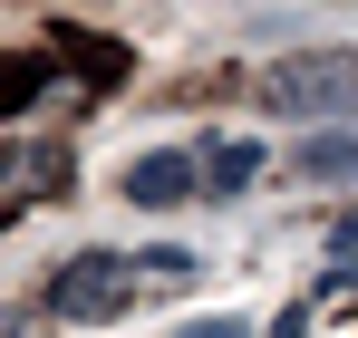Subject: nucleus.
Listing matches in <instances>:
<instances>
[{
  "mask_svg": "<svg viewBox=\"0 0 358 338\" xmlns=\"http://www.w3.org/2000/svg\"><path fill=\"white\" fill-rule=\"evenodd\" d=\"M262 97L281 116H358V49H300L262 68Z\"/></svg>",
  "mask_w": 358,
  "mask_h": 338,
  "instance_id": "obj_1",
  "label": "nucleus"
},
{
  "mask_svg": "<svg viewBox=\"0 0 358 338\" xmlns=\"http://www.w3.org/2000/svg\"><path fill=\"white\" fill-rule=\"evenodd\" d=\"M136 281H145V271H136L126 251H78L68 271H49V309L78 319V329H97V319H117L126 300H136Z\"/></svg>",
  "mask_w": 358,
  "mask_h": 338,
  "instance_id": "obj_2",
  "label": "nucleus"
},
{
  "mask_svg": "<svg viewBox=\"0 0 358 338\" xmlns=\"http://www.w3.org/2000/svg\"><path fill=\"white\" fill-rule=\"evenodd\" d=\"M194 193H203V165L175 155V145H155V155L126 165V203H136V213H175V203H194Z\"/></svg>",
  "mask_w": 358,
  "mask_h": 338,
  "instance_id": "obj_3",
  "label": "nucleus"
},
{
  "mask_svg": "<svg viewBox=\"0 0 358 338\" xmlns=\"http://www.w3.org/2000/svg\"><path fill=\"white\" fill-rule=\"evenodd\" d=\"M194 165H203V203H233L242 184L262 174V145H252V135H223V145H203Z\"/></svg>",
  "mask_w": 358,
  "mask_h": 338,
  "instance_id": "obj_4",
  "label": "nucleus"
},
{
  "mask_svg": "<svg viewBox=\"0 0 358 338\" xmlns=\"http://www.w3.org/2000/svg\"><path fill=\"white\" fill-rule=\"evenodd\" d=\"M291 174H300V184H358V135H349V126H339V135H300Z\"/></svg>",
  "mask_w": 358,
  "mask_h": 338,
  "instance_id": "obj_5",
  "label": "nucleus"
},
{
  "mask_svg": "<svg viewBox=\"0 0 358 338\" xmlns=\"http://www.w3.org/2000/svg\"><path fill=\"white\" fill-rule=\"evenodd\" d=\"M136 271H145L155 290H184L194 281V251H136Z\"/></svg>",
  "mask_w": 358,
  "mask_h": 338,
  "instance_id": "obj_6",
  "label": "nucleus"
},
{
  "mask_svg": "<svg viewBox=\"0 0 358 338\" xmlns=\"http://www.w3.org/2000/svg\"><path fill=\"white\" fill-rule=\"evenodd\" d=\"M349 281H358V213L329 232V290H349Z\"/></svg>",
  "mask_w": 358,
  "mask_h": 338,
  "instance_id": "obj_7",
  "label": "nucleus"
},
{
  "mask_svg": "<svg viewBox=\"0 0 358 338\" xmlns=\"http://www.w3.org/2000/svg\"><path fill=\"white\" fill-rule=\"evenodd\" d=\"M184 338H252L242 309H213V319H184Z\"/></svg>",
  "mask_w": 358,
  "mask_h": 338,
  "instance_id": "obj_8",
  "label": "nucleus"
}]
</instances>
